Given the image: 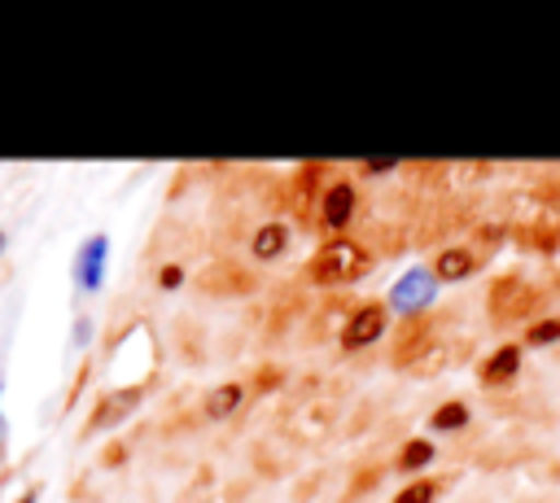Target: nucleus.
Returning <instances> with one entry per match:
<instances>
[{"instance_id": "39448f33", "label": "nucleus", "mask_w": 560, "mask_h": 503, "mask_svg": "<svg viewBox=\"0 0 560 503\" xmlns=\"http://www.w3.org/2000/svg\"><path fill=\"white\" fill-rule=\"evenodd\" d=\"M350 214H354V188H350V184H332L328 197H324V219H328V227H346Z\"/></svg>"}, {"instance_id": "9b49d317", "label": "nucleus", "mask_w": 560, "mask_h": 503, "mask_svg": "<svg viewBox=\"0 0 560 503\" xmlns=\"http://www.w3.org/2000/svg\"><path fill=\"white\" fill-rule=\"evenodd\" d=\"M429 455H433V446H429V442H411V446L402 451V459H398V464H402V468H420V464H429Z\"/></svg>"}, {"instance_id": "6e6552de", "label": "nucleus", "mask_w": 560, "mask_h": 503, "mask_svg": "<svg viewBox=\"0 0 560 503\" xmlns=\"http://www.w3.org/2000/svg\"><path fill=\"white\" fill-rule=\"evenodd\" d=\"M516 363H521V350L508 346V350H499L494 363H486V376H490V381H508V376L516 372Z\"/></svg>"}, {"instance_id": "9d476101", "label": "nucleus", "mask_w": 560, "mask_h": 503, "mask_svg": "<svg viewBox=\"0 0 560 503\" xmlns=\"http://www.w3.org/2000/svg\"><path fill=\"white\" fill-rule=\"evenodd\" d=\"M236 398H241V389H236V385H223V389L210 398V416H223V411H232V407H236Z\"/></svg>"}, {"instance_id": "dca6fc26", "label": "nucleus", "mask_w": 560, "mask_h": 503, "mask_svg": "<svg viewBox=\"0 0 560 503\" xmlns=\"http://www.w3.org/2000/svg\"><path fill=\"white\" fill-rule=\"evenodd\" d=\"M22 503H35V494H22Z\"/></svg>"}, {"instance_id": "ddd939ff", "label": "nucleus", "mask_w": 560, "mask_h": 503, "mask_svg": "<svg viewBox=\"0 0 560 503\" xmlns=\"http://www.w3.org/2000/svg\"><path fill=\"white\" fill-rule=\"evenodd\" d=\"M551 337H560V319H551V324H538V328H529V341L538 346V341H551Z\"/></svg>"}, {"instance_id": "2eb2a0df", "label": "nucleus", "mask_w": 560, "mask_h": 503, "mask_svg": "<svg viewBox=\"0 0 560 503\" xmlns=\"http://www.w3.org/2000/svg\"><path fill=\"white\" fill-rule=\"evenodd\" d=\"M0 451H4V411H0Z\"/></svg>"}, {"instance_id": "7ed1b4c3", "label": "nucleus", "mask_w": 560, "mask_h": 503, "mask_svg": "<svg viewBox=\"0 0 560 503\" xmlns=\"http://www.w3.org/2000/svg\"><path fill=\"white\" fill-rule=\"evenodd\" d=\"M433 293H438L433 271H429V267H411V271L389 289V306H394V311H420V306L433 302Z\"/></svg>"}, {"instance_id": "0eeeda50", "label": "nucleus", "mask_w": 560, "mask_h": 503, "mask_svg": "<svg viewBox=\"0 0 560 503\" xmlns=\"http://www.w3.org/2000/svg\"><path fill=\"white\" fill-rule=\"evenodd\" d=\"M284 249V227L280 223H271V227H262L258 236H254V254L258 258H271V254H280Z\"/></svg>"}, {"instance_id": "1a4fd4ad", "label": "nucleus", "mask_w": 560, "mask_h": 503, "mask_svg": "<svg viewBox=\"0 0 560 503\" xmlns=\"http://www.w3.org/2000/svg\"><path fill=\"white\" fill-rule=\"evenodd\" d=\"M464 420H468V407H459V402H446V407L433 411V424L438 429H459Z\"/></svg>"}, {"instance_id": "4468645a", "label": "nucleus", "mask_w": 560, "mask_h": 503, "mask_svg": "<svg viewBox=\"0 0 560 503\" xmlns=\"http://www.w3.org/2000/svg\"><path fill=\"white\" fill-rule=\"evenodd\" d=\"M175 284H179V267H166L162 271V289H175Z\"/></svg>"}, {"instance_id": "423d86ee", "label": "nucleus", "mask_w": 560, "mask_h": 503, "mask_svg": "<svg viewBox=\"0 0 560 503\" xmlns=\"http://www.w3.org/2000/svg\"><path fill=\"white\" fill-rule=\"evenodd\" d=\"M472 271V254L468 249H446L442 258H438V276L442 280H459V276H468Z\"/></svg>"}, {"instance_id": "20e7f679", "label": "nucleus", "mask_w": 560, "mask_h": 503, "mask_svg": "<svg viewBox=\"0 0 560 503\" xmlns=\"http://www.w3.org/2000/svg\"><path fill=\"white\" fill-rule=\"evenodd\" d=\"M381 328H385V311L381 306H363L346 328V346H368V341L381 337Z\"/></svg>"}, {"instance_id": "f257e3e1", "label": "nucleus", "mask_w": 560, "mask_h": 503, "mask_svg": "<svg viewBox=\"0 0 560 503\" xmlns=\"http://www.w3.org/2000/svg\"><path fill=\"white\" fill-rule=\"evenodd\" d=\"M363 271H368V254L359 245H350V241H332L315 258V280H324V284H346V280H354Z\"/></svg>"}, {"instance_id": "f3484780", "label": "nucleus", "mask_w": 560, "mask_h": 503, "mask_svg": "<svg viewBox=\"0 0 560 503\" xmlns=\"http://www.w3.org/2000/svg\"><path fill=\"white\" fill-rule=\"evenodd\" d=\"M0 254H4V232H0Z\"/></svg>"}, {"instance_id": "f03ea898", "label": "nucleus", "mask_w": 560, "mask_h": 503, "mask_svg": "<svg viewBox=\"0 0 560 503\" xmlns=\"http://www.w3.org/2000/svg\"><path fill=\"white\" fill-rule=\"evenodd\" d=\"M105 258H109V236H88L83 245H79V254H74V284L79 289H101V280H105Z\"/></svg>"}, {"instance_id": "f8f14e48", "label": "nucleus", "mask_w": 560, "mask_h": 503, "mask_svg": "<svg viewBox=\"0 0 560 503\" xmlns=\"http://www.w3.org/2000/svg\"><path fill=\"white\" fill-rule=\"evenodd\" d=\"M429 499H433V486H429V481H420V486H407L394 503H429Z\"/></svg>"}]
</instances>
